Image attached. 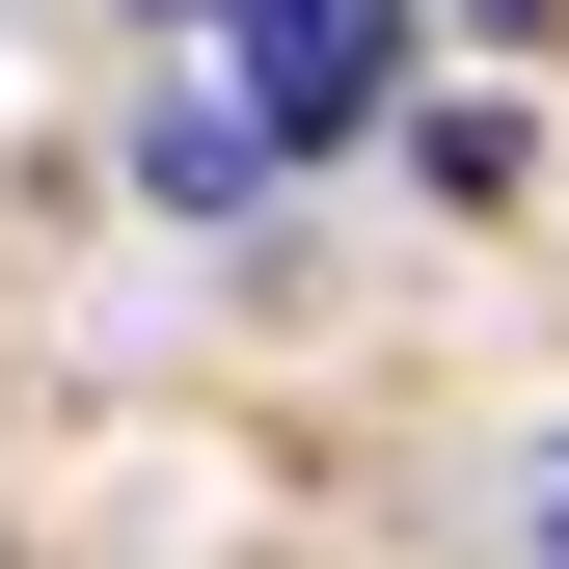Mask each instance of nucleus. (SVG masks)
I'll list each match as a JSON object with an SVG mask.
<instances>
[{"label": "nucleus", "instance_id": "7ed1b4c3", "mask_svg": "<svg viewBox=\"0 0 569 569\" xmlns=\"http://www.w3.org/2000/svg\"><path fill=\"white\" fill-rule=\"evenodd\" d=\"M163 28H326V0H163Z\"/></svg>", "mask_w": 569, "mask_h": 569}, {"label": "nucleus", "instance_id": "f03ea898", "mask_svg": "<svg viewBox=\"0 0 569 569\" xmlns=\"http://www.w3.org/2000/svg\"><path fill=\"white\" fill-rule=\"evenodd\" d=\"M136 163H163V190H190V218H244V190H271V163H299V136H271V109H218V82H190L163 136H136Z\"/></svg>", "mask_w": 569, "mask_h": 569}, {"label": "nucleus", "instance_id": "f257e3e1", "mask_svg": "<svg viewBox=\"0 0 569 569\" xmlns=\"http://www.w3.org/2000/svg\"><path fill=\"white\" fill-rule=\"evenodd\" d=\"M218 82H244L271 136H352V109H380V82H407V0H326V28H244V54H218Z\"/></svg>", "mask_w": 569, "mask_h": 569}]
</instances>
